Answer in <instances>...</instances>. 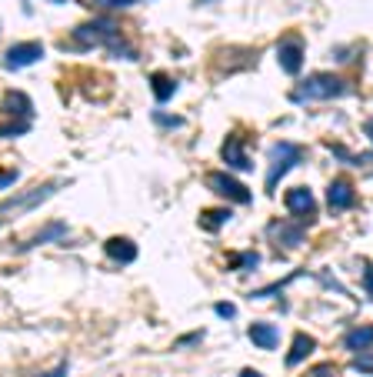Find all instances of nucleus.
<instances>
[{
  "instance_id": "nucleus-18",
  "label": "nucleus",
  "mask_w": 373,
  "mask_h": 377,
  "mask_svg": "<svg viewBox=\"0 0 373 377\" xmlns=\"http://www.w3.org/2000/svg\"><path fill=\"white\" fill-rule=\"evenodd\" d=\"M270 234H273V237H280V244H284V247H297V244L303 241V234H300V230H294V227H284V224H270Z\"/></svg>"
},
{
  "instance_id": "nucleus-22",
  "label": "nucleus",
  "mask_w": 373,
  "mask_h": 377,
  "mask_svg": "<svg viewBox=\"0 0 373 377\" xmlns=\"http://www.w3.org/2000/svg\"><path fill=\"white\" fill-rule=\"evenodd\" d=\"M363 284H367V297L373 301V264H363Z\"/></svg>"
},
{
  "instance_id": "nucleus-5",
  "label": "nucleus",
  "mask_w": 373,
  "mask_h": 377,
  "mask_svg": "<svg viewBox=\"0 0 373 377\" xmlns=\"http://www.w3.org/2000/svg\"><path fill=\"white\" fill-rule=\"evenodd\" d=\"M207 184L217 194H224L227 200H234V204H250V191H247L237 177H230V174H210Z\"/></svg>"
},
{
  "instance_id": "nucleus-3",
  "label": "nucleus",
  "mask_w": 373,
  "mask_h": 377,
  "mask_svg": "<svg viewBox=\"0 0 373 377\" xmlns=\"http://www.w3.org/2000/svg\"><path fill=\"white\" fill-rule=\"evenodd\" d=\"M300 161H303V151H300L297 144L277 140V144L270 147V170H267V177H264V184H267V194L280 181H284V174H287V170H294Z\"/></svg>"
},
{
  "instance_id": "nucleus-20",
  "label": "nucleus",
  "mask_w": 373,
  "mask_h": 377,
  "mask_svg": "<svg viewBox=\"0 0 373 377\" xmlns=\"http://www.w3.org/2000/svg\"><path fill=\"white\" fill-rule=\"evenodd\" d=\"M27 131H30V121H17V124L0 127V137H17V134H27Z\"/></svg>"
},
{
  "instance_id": "nucleus-28",
  "label": "nucleus",
  "mask_w": 373,
  "mask_h": 377,
  "mask_svg": "<svg viewBox=\"0 0 373 377\" xmlns=\"http://www.w3.org/2000/svg\"><path fill=\"white\" fill-rule=\"evenodd\" d=\"M44 377H67V364H60L57 371H50V374H44Z\"/></svg>"
},
{
  "instance_id": "nucleus-23",
  "label": "nucleus",
  "mask_w": 373,
  "mask_h": 377,
  "mask_svg": "<svg viewBox=\"0 0 373 377\" xmlns=\"http://www.w3.org/2000/svg\"><path fill=\"white\" fill-rule=\"evenodd\" d=\"M307 377H337V371H333L330 364H320V367H314V371H310Z\"/></svg>"
},
{
  "instance_id": "nucleus-19",
  "label": "nucleus",
  "mask_w": 373,
  "mask_h": 377,
  "mask_svg": "<svg viewBox=\"0 0 373 377\" xmlns=\"http://www.w3.org/2000/svg\"><path fill=\"white\" fill-rule=\"evenodd\" d=\"M227 217H230V211H207L200 224H204V227H224V224H227Z\"/></svg>"
},
{
  "instance_id": "nucleus-26",
  "label": "nucleus",
  "mask_w": 373,
  "mask_h": 377,
  "mask_svg": "<svg viewBox=\"0 0 373 377\" xmlns=\"http://www.w3.org/2000/svg\"><path fill=\"white\" fill-rule=\"evenodd\" d=\"M153 121H157V124H164V127H180V117H164V114H157Z\"/></svg>"
},
{
  "instance_id": "nucleus-7",
  "label": "nucleus",
  "mask_w": 373,
  "mask_h": 377,
  "mask_svg": "<svg viewBox=\"0 0 373 377\" xmlns=\"http://www.w3.org/2000/svg\"><path fill=\"white\" fill-rule=\"evenodd\" d=\"M40 57H44V47H40V44H14L7 54H3V64H7V67H14V71H20V67L37 64Z\"/></svg>"
},
{
  "instance_id": "nucleus-2",
  "label": "nucleus",
  "mask_w": 373,
  "mask_h": 377,
  "mask_svg": "<svg viewBox=\"0 0 373 377\" xmlns=\"http://www.w3.org/2000/svg\"><path fill=\"white\" fill-rule=\"evenodd\" d=\"M74 40H77V44H84V47L104 44V47H110L114 54L127 57V61L134 57V54H130V47L120 40L117 24H110V20H90V24H84V27H77V31H74Z\"/></svg>"
},
{
  "instance_id": "nucleus-6",
  "label": "nucleus",
  "mask_w": 373,
  "mask_h": 377,
  "mask_svg": "<svg viewBox=\"0 0 373 377\" xmlns=\"http://www.w3.org/2000/svg\"><path fill=\"white\" fill-rule=\"evenodd\" d=\"M277 57H280V67L287 74H297L303 67V40L300 37H284L280 47H277Z\"/></svg>"
},
{
  "instance_id": "nucleus-10",
  "label": "nucleus",
  "mask_w": 373,
  "mask_h": 377,
  "mask_svg": "<svg viewBox=\"0 0 373 377\" xmlns=\"http://www.w3.org/2000/svg\"><path fill=\"white\" fill-rule=\"evenodd\" d=\"M287 207H290V214H297V217H307V214L317 211V200L307 187H294V191L287 194Z\"/></svg>"
},
{
  "instance_id": "nucleus-8",
  "label": "nucleus",
  "mask_w": 373,
  "mask_h": 377,
  "mask_svg": "<svg viewBox=\"0 0 373 377\" xmlns=\"http://www.w3.org/2000/svg\"><path fill=\"white\" fill-rule=\"evenodd\" d=\"M220 157H224V164H230L234 170H250V157H247V151H243L240 137H227Z\"/></svg>"
},
{
  "instance_id": "nucleus-11",
  "label": "nucleus",
  "mask_w": 373,
  "mask_h": 377,
  "mask_svg": "<svg viewBox=\"0 0 373 377\" xmlns=\"http://www.w3.org/2000/svg\"><path fill=\"white\" fill-rule=\"evenodd\" d=\"M107 257L117 260V264H130V260H137V244L127 241V237H110L107 241Z\"/></svg>"
},
{
  "instance_id": "nucleus-4",
  "label": "nucleus",
  "mask_w": 373,
  "mask_h": 377,
  "mask_svg": "<svg viewBox=\"0 0 373 377\" xmlns=\"http://www.w3.org/2000/svg\"><path fill=\"white\" fill-rule=\"evenodd\" d=\"M60 187H63V184L50 181V184H40V187H37V191H30V194H14V197H7V200L0 204V224H3V221H14L17 214L40 207L44 200H50V197L57 194Z\"/></svg>"
},
{
  "instance_id": "nucleus-17",
  "label": "nucleus",
  "mask_w": 373,
  "mask_h": 377,
  "mask_svg": "<svg viewBox=\"0 0 373 377\" xmlns=\"http://www.w3.org/2000/svg\"><path fill=\"white\" fill-rule=\"evenodd\" d=\"M150 84H153V97L164 104V101H170L174 94H177V84L170 80V77H164V74H153L150 77Z\"/></svg>"
},
{
  "instance_id": "nucleus-9",
  "label": "nucleus",
  "mask_w": 373,
  "mask_h": 377,
  "mask_svg": "<svg viewBox=\"0 0 373 377\" xmlns=\"http://www.w3.org/2000/svg\"><path fill=\"white\" fill-rule=\"evenodd\" d=\"M327 204L333 207V211H347V207H353V187H350V181H333L327 191Z\"/></svg>"
},
{
  "instance_id": "nucleus-29",
  "label": "nucleus",
  "mask_w": 373,
  "mask_h": 377,
  "mask_svg": "<svg viewBox=\"0 0 373 377\" xmlns=\"http://www.w3.org/2000/svg\"><path fill=\"white\" fill-rule=\"evenodd\" d=\"M240 377H260V374H257L254 367H243V371H240Z\"/></svg>"
},
{
  "instance_id": "nucleus-15",
  "label": "nucleus",
  "mask_w": 373,
  "mask_h": 377,
  "mask_svg": "<svg viewBox=\"0 0 373 377\" xmlns=\"http://www.w3.org/2000/svg\"><path fill=\"white\" fill-rule=\"evenodd\" d=\"M347 347H350L353 354L370 350L373 347V324H360V327H353V331L347 334Z\"/></svg>"
},
{
  "instance_id": "nucleus-24",
  "label": "nucleus",
  "mask_w": 373,
  "mask_h": 377,
  "mask_svg": "<svg viewBox=\"0 0 373 377\" xmlns=\"http://www.w3.org/2000/svg\"><path fill=\"white\" fill-rule=\"evenodd\" d=\"M97 7H130L134 0H93Z\"/></svg>"
},
{
  "instance_id": "nucleus-31",
  "label": "nucleus",
  "mask_w": 373,
  "mask_h": 377,
  "mask_svg": "<svg viewBox=\"0 0 373 377\" xmlns=\"http://www.w3.org/2000/svg\"><path fill=\"white\" fill-rule=\"evenodd\" d=\"M54 3H67V0H54Z\"/></svg>"
},
{
  "instance_id": "nucleus-25",
  "label": "nucleus",
  "mask_w": 373,
  "mask_h": 377,
  "mask_svg": "<svg viewBox=\"0 0 373 377\" xmlns=\"http://www.w3.org/2000/svg\"><path fill=\"white\" fill-rule=\"evenodd\" d=\"M17 181V170H0V187H10Z\"/></svg>"
},
{
  "instance_id": "nucleus-12",
  "label": "nucleus",
  "mask_w": 373,
  "mask_h": 377,
  "mask_svg": "<svg viewBox=\"0 0 373 377\" xmlns=\"http://www.w3.org/2000/svg\"><path fill=\"white\" fill-rule=\"evenodd\" d=\"M317 341L310 337V334H297L294 337V347H290V354H287V367H297V364H303L310 354H314Z\"/></svg>"
},
{
  "instance_id": "nucleus-21",
  "label": "nucleus",
  "mask_w": 373,
  "mask_h": 377,
  "mask_svg": "<svg viewBox=\"0 0 373 377\" xmlns=\"http://www.w3.org/2000/svg\"><path fill=\"white\" fill-rule=\"evenodd\" d=\"M353 371H373V354H360V357H353Z\"/></svg>"
},
{
  "instance_id": "nucleus-30",
  "label": "nucleus",
  "mask_w": 373,
  "mask_h": 377,
  "mask_svg": "<svg viewBox=\"0 0 373 377\" xmlns=\"http://www.w3.org/2000/svg\"><path fill=\"white\" fill-rule=\"evenodd\" d=\"M363 131H367V137H370V144H373V121L363 124Z\"/></svg>"
},
{
  "instance_id": "nucleus-16",
  "label": "nucleus",
  "mask_w": 373,
  "mask_h": 377,
  "mask_svg": "<svg viewBox=\"0 0 373 377\" xmlns=\"http://www.w3.org/2000/svg\"><path fill=\"white\" fill-rule=\"evenodd\" d=\"M67 234V227L63 224H47L40 234H33V237H27L24 244H17V251H30V247H40L44 241H57V237H63Z\"/></svg>"
},
{
  "instance_id": "nucleus-13",
  "label": "nucleus",
  "mask_w": 373,
  "mask_h": 377,
  "mask_svg": "<svg viewBox=\"0 0 373 377\" xmlns=\"http://www.w3.org/2000/svg\"><path fill=\"white\" fill-rule=\"evenodd\" d=\"M3 110H7V114H14V117H20V121H30V110H33V104H30L27 94L10 91V94H3Z\"/></svg>"
},
{
  "instance_id": "nucleus-14",
  "label": "nucleus",
  "mask_w": 373,
  "mask_h": 377,
  "mask_svg": "<svg viewBox=\"0 0 373 377\" xmlns=\"http://www.w3.org/2000/svg\"><path fill=\"white\" fill-rule=\"evenodd\" d=\"M250 341L257 347H264V350H273L280 344V331L273 324H250Z\"/></svg>"
},
{
  "instance_id": "nucleus-27",
  "label": "nucleus",
  "mask_w": 373,
  "mask_h": 377,
  "mask_svg": "<svg viewBox=\"0 0 373 377\" xmlns=\"http://www.w3.org/2000/svg\"><path fill=\"white\" fill-rule=\"evenodd\" d=\"M217 314H220V317H234L237 311H234V304H217Z\"/></svg>"
},
{
  "instance_id": "nucleus-1",
  "label": "nucleus",
  "mask_w": 373,
  "mask_h": 377,
  "mask_svg": "<svg viewBox=\"0 0 373 377\" xmlns=\"http://www.w3.org/2000/svg\"><path fill=\"white\" fill-rule=\"evenodd\" d=\"M347 91H350V84H347L344 77L314 74V77H307L297 91L290 94V101H294V104H307V101H333V97H344Z\"/></svg>"
}]
</instances>
